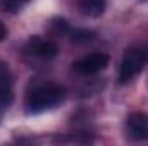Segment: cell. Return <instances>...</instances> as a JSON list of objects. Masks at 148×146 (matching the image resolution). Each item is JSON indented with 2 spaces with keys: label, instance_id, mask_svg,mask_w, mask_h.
I'll use <instances>...</instances> for the list:
<instances>
[{
  "label": "cell",
  "instance_id": "obj_1",
  "mask_svg": "<svg viewBox=\"0 0 148 146\" xmlns=\"http://www.w3.org/2000/svg\"><path fill=\"white\" fill-rule=\"evenodd\" d=\"M66 98V89L55 83H45L33 88L26 96V112L41 113L45 110L59 107Z\"/></svg>",
  "mask_w": 148,
  "mask_h": 146
},
{
  "label": "cell",
  "instance_id": "obj_2",
  "mask_svg": "<svg viewBox=\"0 0 148 146\" xmlns=\"http://www.w3.org/2000/svg\"><path fill=\"white\" fill-rule=\"evenodd\" d=\"M148 64V41L141 43L138 46H131L124 52L121 71H119V83L124 84L131 81L134 76L143 71V67Z\"/></svg>",
  "mask_w": 148,
  "mask_h": 146
},
{
  "label": "cell",
  "instance_id": "obj_3",
  "mask_svg": "<svg viewBox=\"0 0 148 146\" xmlns=\"http://www.w3.org/2000/svg\"><path fill=\"white\" fill-rule=\"evenodd\" d=\"M109 55L107 53H102V52H95V53H90V55H84L83 59L76 60L73 65V69L77 74H83V76H91V74H97L100 71H103L107 65H109Z\"/></svg>",
  "mask_w": 148,
  "mask_h": 146
},
{
  "label": "cell",
  "instance_id": "obj_4",
  "mask_svg": "<svg viewBox=\"0 0 148 146\" xmlns=\"http://www.w3.org/2000/svg\"><path fill=\"white\" fill-rule=\"evenodd\" d=\"M59 48L53 41L50 40H43L40 36H33L28 40V43L24 45V53L31 55V57H38V59H45L50 60L57 55Z\"/></svg>",
  "mask_w": 148,
  "mask_h": 146
},
{
  "label": "cell",
  "instance_id": "obj_5",
  "mask_svg": "<svg viewBox=\"0 0 148 146\" xmlns=\"http://www.w3.org/2000/svg\"><path fill=\"white\" fill-rule=\"evenodd\" d=\"M127 136L133 139H148V115L147 113H131L126 120Z\"/></svg>",
  "mask_w": 148,
  "mask_h": 146
},
{
  "label": "cell",
  "instance_id": "obj_6",
  "mask_svg": "<svg viewBox=\"0 0 148 146\" xmlns=\"http://www.w3.org/2000/svg\"><path fill=\"white\" fill-rule=\"evenodd\" d=\"M105 3H107V0H81L79 9H81V12H83L84 16L98 17V16L103 14Z\"/></svg>",
  "mask_w": 148,
  "mask_h": 146
},
{
  "label": "cell",
  "instance_id": "obj_7",
  "mask_svg": "<svg viewBox=\"0 0 148 146\" xmlns=\"http://www.w3.org/2000/svg\"><path fill=\"white\" fill-rule=\"evenodd\" d=\"M69 36L73 43H88L95 40V33L90 29H74V31H69Z\"/></svg>",
  "mask_w": 148,
  "mask_h": 146
},
{
  "label": "cell",
  "instance_id": "obj_8",
  "mask_svg": "<svg viewBox=\"0 0 148 146\" xmlns=\"http://www.w3.org/2000/svg\"><path fill=\"white\" fill-rule=\"evenodd\" d=\"M50 31L55 35H62V33H69V24L64 17H53L50 21Z\"/></svg>",
  "mask_w": 148,
  "mask_h": 146
},
{
  "label": "cell",
  "instance_id": "obj_9",
  "mask_svg": "<svg viewBox=\"0 0 148 146\" xmlns=\"http://www.w3.org/2000/svg\"><path fill=\"white\" fill-rule=\"evenodd\" d=\"M28 2H29V0H0V5H2L7 12L14 14V12H19Z\"/></svg>",
  "mask_w": 148,
  "mask_h": 146
},
{
  "label": "cell",
  "instance_id": "obj_10",
  "mask_svg": "<svg viewBox=\"0 0 148 146\" xmlns=\"http://www.w3.org/2000/svg\"><path fill=\"white\" fill-rule=\"evenodd\" d=\"M7 35H9V31H7V28H5V24L0 21V41H3L5 38H7Z\"/></svg>",
  "mask_w": 148,
  "mask_h": 146
}]
</instances>
